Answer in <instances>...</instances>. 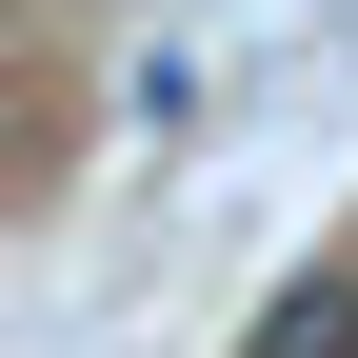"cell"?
Masks as SVG:
<instances>
[{
	"label": "cell",
	"instance_id": "obj_1",
	"mask_svg": "<svg viewBox=\"0 0 358 358\" xmlns=\"http://www.w3.org/2000/svg\"><path fill=\"white\" fill-rule=\"evenodd\" d=\"M239 358H358V279H279Z\"/></svg>",
	"mask_w": 358,
	"mask_h": 358
},
{
	"label": "cell",
	"instance_id": "obj_2",
	"mask_svg": "<svg viewBox=\"0 0 358 358\" xmlns=\"http://www.w3.org/2000/svg\"><path fill=\"white\" fill-rule=\"evenodd\" d=\"M179 120H199V60H179V40H159V60L120 80V140H179Z\"/></svg>",
	"mask_w": 358,
	"mask_h": 358
}]
</instances>
